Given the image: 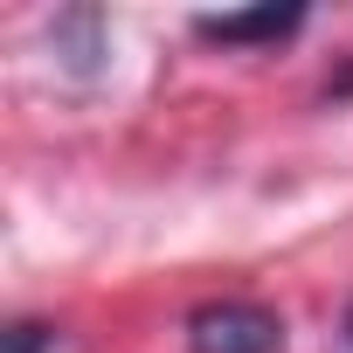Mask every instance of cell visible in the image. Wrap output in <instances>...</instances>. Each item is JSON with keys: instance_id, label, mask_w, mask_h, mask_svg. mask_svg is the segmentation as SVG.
<instances>
[{"instance_id": "cell-1", "label": "cell", "mask_w": 353, "mask_h": 353, "mask_svg": "<svg viewBox=\"0 0 353 353\" xmlns=\"http://www.w3.org/2000/svg\"><path fill=\"white\" fill-rule=\"evenodd\" d=\"M188 346H194V353H277V346H284V325H277V312H263V305L222 298V305H201V312L188 319Z\"/></svg>"}, {"instance_id": "cell-3", "label": "cell", "mask_w": 353, "mask_h": 353, "mask_svg": "<svg viewBox=\"0 0 353 353\" xmlns=\"http://www.w3.org/2000/svg\"><path fill=\"white\" fill-rule=\"evenodd\" d=\"M49 346H56V332H42V325H28V319L8 325V353H49Z\"/></svg>"}, {"instance_id": "cell-4", "label": "cell", "mask_w": 353, "mask_h": 353, "mask_svg": "<svg viewBox=\"0 0 353 353\" xmlns=\"http://www.w3.org/2000/svg\"><path fill=\"white\" fill-rule=\"evenodd\" d=\"M346 346H353V305H346Z\"/></svg>"}, {"instance_id": "cell-2", "label": "cell", "mask_w": 353, "mask_h": 353, "mask_svg": "<svg viewBox=\"0 0 353 353\" xmlns=\"http://www.w3.org/2000/svg\"><path fill=\"white\" fill-rule=\"evenodd\" d=\"M208 42H222V49H243V42H284V35H298L305 28V8H250V14H201L194 21Z\"/></svg>"}]
</instances>
